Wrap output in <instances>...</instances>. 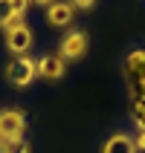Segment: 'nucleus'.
<instances>
[{
  "instance_id": "f257e3e1",
  "label": "nucleus",
  "mask_w": 145,
  "mask_h": 153,
  "mask_svg": "<svg viewBox=\"0 0 145 153\" xmlns=\"http://www.w3.org/2000/svg\"><path fill=\"white\" fill-rule=\"evenodd\" d=\"M6 78L9 84L15 87H29L38 78V64H35V58H29V55H20V58H12L6 67Z\"/></svg>"
},
{
  "instance_id": "f03ea898",
  "label": "nucleus",
  "mask_w": 145,
  "mask_h": 153,
  "mask_svg": "<svg viewBox=\"0 0 145 153\" xmlns=\"http://www.w3.org/2000/svg\"><path fill=\"white\" fill-rule=\"evenodd\" d=\"M84 52H87V32L73 29V32L64 35V41L58 46V55L64 61H78V58H84Z\"/></svg>"
},
{
  "instance_id": "7ed1b4c3",
  "label": "nucleus",
  "mask_w": 145,
  "mask_h": 153,
  "mask_svg": "<svg viewBox=\"0 0 145 153\" xmlns=\"http://www.w3.org/2000/svg\"><path fill=\"white\" fill-rule=\"evenodd\" d=\"M26 130V116L20 110H0V139H20Z\"/></svg>"
},
{
  "instance_id": "20e7f679",
  "label": "nucleus",
  "mask_w": 145,
  "mask_h": 153,
  "mask_svg": "<svg viewBox=\"0 0 145 153\" xmlns=\"http://www.w3.org/2000/svg\"><path fill=\"white\" fill-rule=\"evenodd\" d=\"M32 29L29 26H17V29H12V32H6V49L15 55V58H20V55H26L29 52V46H32Z\"/></svg>"
},
{
  "instance_id": "39448f33",
  "label": "nucleus",
  "mask_w": 145,
  "mask_h": 153,
  "mask_svg": "<svg viewBox=\"0 0 145 153\" xmlns=\"http://www.w3.org/2000/svg\"><path fill=\"white\" fill-rule=\"evenodd\" d=\"M35 64H38V78H50V81L61 78V75H64V69H67V61L61 58L58 52L41 55V58L35 61Z\"/></svg>"
},
{
  "instance_id": "423d86ee",
  "label": "nucleus",
  "mask_w": 145,
  "mask_h": 153,
  "mask_svg": "<svg viewBox=\"0 0 145 153\" xmlns=\"http://www.w3.org/2000/svg\"><path fill=\"white\" fill-rule=\"evenodd\" d=\"M73 12H76V9L70 6V3L52 0L50 6H47V23L55 26V29H64V26H70V20H73Z\"/></svg>"
},
{
  "instance_id": "0eeeda50",
  "label": "nucleus",
  "mask_w": 145,
  "mask_h": 153,
  "mask_svg": "<svg viewBox=\"0 0 145 153\" xmlns=\"http://www.w3.org/2000/svg\"><path fill=\"white\" fill-rule=\"evenodd\" d=\"M102 153H137V139H131L128 133H113L102 145Z\"/></svg>"
},
{
  "instance_id": "6e6552de",
  "label": "nucleus",
  "mask_w": 145,
  "mask_h": 153,
  "mask_svg": "<svg viewBox=\"0 0 145 153\" xmlns=\"http://www.w3.org/2000/svg\"><path fill=\"white\" fill-rule=\"evenodd\" d=\"M0 153H29V145L20 139H0Z\"/></svg>"
},
{
  "instance_id": "1a4fd4ad",
  "label": "nucleus",
  "mask_w": 145,
  "mask_h": 153,
  "mask_svg": "<svg viewBox=\"0 0 145 153\" xmlns=\"http://www.w3.org/2000/svg\"><path fill=\"white\" fill-rule=\"evenodd\" d=\"M12 17H15V12H12V3H9V0H0V26H6Z\"/></svg>"
},
{
  "instance_id": "9d476101",
  "label": "nucleus",
  "mask_w": 145,
  "mask_h": 153,
  "mask_svg": "<svg viewBox=\"0 0 145 153\" xmlns=\"http://www.w3.org/2000/svg\"><path fill=\"white\" fill-rule=\"evenodd\" d=\"M9 3H12L15 15H26V9H29V0H9Z\"/></svg>"
},
{
  "instance_id": "9b49d317",
  "label": "nucleus",
  "mask_w": 145,
  "mask_h": 153,
  "mask_svg": "<svg viewBox=\"0 0 145 153\" xmlns=\"http://www.w3.org/2000/svg\"><path fill=\"white\" fill-rule=\"evenodd\" d=\"M96 0H70V6L73 9H93Z\"/></svg>"
},
{
  "instance_id": "f8f14e48",
  "label": "nucleus",
  "mask_w": 145,
  "mask_h": 153,
  "mask_svg": "<svg viewBox=\"0 0 145 153\" xmlns=\"http://www.w3.org/2000/svg\"><path fill=\"white\" fill-rule=\"evenodd\" d=\"M137 150H145V130H139L137 136Z\"/></svg>"
},
{
  "instance_id": "ddd939ff",
  "label": "nucleus",
  "mask_w": 145,
  "mask_h": 153,
  "mask_svg": "<svg viewBox=\"0 0 145 153\" xmlns=\"http://www.w3.org/2000/svg\"><path fill=\"white\" fill-rule=\"evenodd\" d=\"M32 3H38V6H50L52 0H32Z\"/></svg>"
}]
</instances>
